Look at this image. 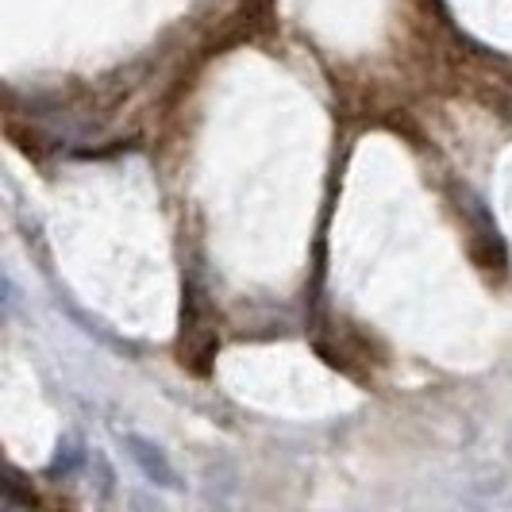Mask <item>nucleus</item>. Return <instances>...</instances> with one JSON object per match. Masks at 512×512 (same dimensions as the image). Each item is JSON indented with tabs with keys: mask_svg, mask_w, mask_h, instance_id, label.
Segmentation results:
<instances>
[{
	"mask_svg": "<svg viewBox=\"0 0 512 512\" xmlns=\"http://www.w3.org/2000/svg\"><path fill=\"white\" fill-rule=\"evenodd\" d=\"M124 447H128V459L139 466V474L158 489H178V470L174 462L166 459V451L147 436H135V432H124Z\"/></svg>",
	"mask_w": 512,
	"mask_h": 512,
	"instance_id": "nucleus-1",
	"label": "nucleus"
},
{
	"mask_svg": "<svg viewBox=\"0 0 512 512\" xmlns=\"http://www.w3.org/2000/svg\"><path fill=\"white\" fill-rule=\"evenodd\" d=\"M81 462H85V451L77 447L74 439H66V443L58 447V455H54V462H51V478H58V474H62V478H66V474H74V470L81 466Z\"/></svg>",
	"mask_w": 512,
	"mask_h": 512,
	"instance_id": "nucleus-2",
	"label": "nucleus"
}]
</instances>
